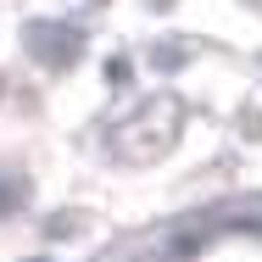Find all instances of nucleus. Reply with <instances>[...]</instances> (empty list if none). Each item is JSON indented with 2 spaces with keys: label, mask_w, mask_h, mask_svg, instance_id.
Instances as JSON below:
<instances>
[{
  "label": "nucleus",
  "mask_w": 262,
  "mask_h": 262,
  "mask_svg": "<svg viewBox=\"0 0 262 262\" xmlns=\"http://www.w3.org/2000/svg\"><path fill=\"white\" fill-rule=\"evenodd\" d=\"M0 95H6V78H0Z\"/></svg>",
  "instance_id": "7"
},
{
  "label": "nucleus",
  "mask_w": 262,
  "mask_h": 262,
  "mask_svg": "<svg viewBox=\"0 0 262 262\" xmlns=\"http://www.w3.org/2000/svg\"><path fill=\"white\" fill-rule=\"evenodd\" d=\"M251 6H262V0H251Z\"/></svg>",
  "instance_id": "9"
},
{
  "label": "nucleus",
  "mask_w": 262,
  "mask_h": 262,
  "mask_svg": "<svg viewBox=\"0 0 262 262\" xmlns=\"http://www.w3.org/2000/svg\"><path fill=\"white\" fill-rule=\"evenodd\" d=\"M34 262H51V257H34Z\"/></svg>",
  "instance_id": "8"
},
{
  "label": "nucleus",
  "mask_w": 262,
  "mask_h": 262,
  "mask_svg": "<svg viewBox=\"0 0 262 262\" xmlns=\"http://www.w3.org/2000/svg\"><path fill=\"white\" fill-rule=\"evenodd\" d=\"M11 207H17V190H11V184H0V217H6Z\"/></svg>",
  "instance_id": "5"
},
{
  "label": "nucleus",
  "mask_w": 262,
  "mask_h": 262,
  "mask_svg": "<svg viewBox=\"0 0 262 262\" xmlns=\"http://www.w3.org/2000/svg\"><path fill=\"white\" fill-rule=\"evenodd\" d=\"M145 6H151V11H173V0H145Z\"/></svg>",
  "instance_id": "6"
},
{
  "label": "nucleus",
  "mask_w": 262,
  "mask_h": 262,
  "mask_svg": "<svg viewBox=\"0 0 262 262\" xmlns=\"http://www.w3.org/2000/svg\"><path fill=\"white\" fill-rule=\"evenodd\" d=\"M23 51L34 56L39 67H73L78 56H84V34L78 28H67V23H28L23 28Z\"/></svg>",
  "instance_id": "2"
},
{
  "label": "nucleus",
  "mask_w": 262,
  "mask_h": 262,
  "mask_svg": "<svg viewBox=\"0 0 262 262\" xmlns=\"http://www.w3.org/2000/svg\"><path fill=\"white\" fill-rule=\"evenodd\" d=\"M179 128H184V101L179 95H151L140 112H128L112 128V151L123 162H157V157L173 151Z\"/></svg>",
  "instance_id": "1"
},
{
  "label": "nucleus",
  "mask_w": 262,
  "mask_h": 262,
  "mask_svg": "<svg viewBox=\"0 0 262 262\" xmlns=\"http://www.w3.org/2000/svg\"><path fill=\"white\" fill-rule=\"evenodd\" d=\"M179 61H184V51H173V45H162V51H157V67H179Z\"/></svg>",
  "instance_id": "4"
},
{
  "label": "nucleus",
  "mask_w": 262,
  "mask_h": 262,
  "mask_svg": "<svg viewBox=\"0 0 262 262\" xmlns=\"http://www.w3.org/2000/svg\"><path fill=\"white\" fill-rule=\"evenodd\" d=\"M128 73H134V67H128V56H112V61H106V84H117V90H123V84H128Z\"/></svg>",
  "instance_id": "3"
}]
</instances>
